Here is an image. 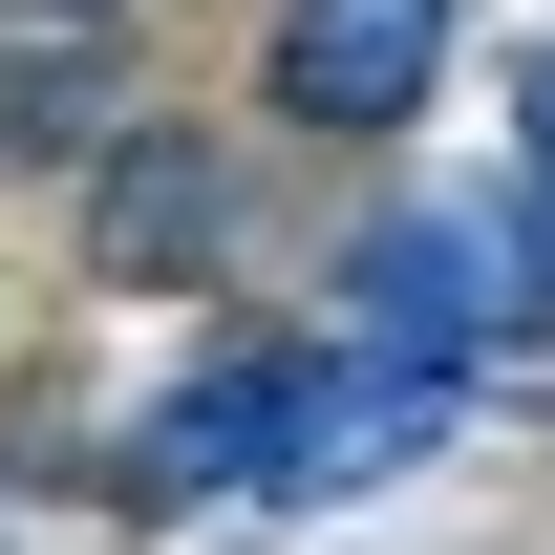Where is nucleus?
Instances as JSON below:
<instances>
[{"label":"nucleus","instance_id":"obj_1","mask_svg":"<svg viewBox=\"0 0 555 555\" xmlns=\"http://www.w3.org/2000/svg\"><path fill=\"white\" fill-rule=\"evenodd\" d=\"M513 321H534V257H513V214L406 193V214H363V235H343V343H363V363H406V385H470Z\"/></svg>","mask_w":555,"mask_h":555},{"label":"nucleus","instance_id":"obj_2","mask_svg":"<svg viewBox=\"0 0 555 555\" xmlns=\"http://www.w3.org/2000/svg\"><path fill=\"white\" fill-rule=\"evenodd\" d=\"M449 22H470V0H278L257 22V107L321 129V150H385L427 86H449Z\"/></svg>","mask_w":555,"mask_h":555},{"label":"nucleus","instance_id":"obj_3","mask_svg":"<svg viewBox=\"0 0 555 555\" xmlns=\"http://www.w3.org/2000/svg\"><path fill=\"white\" fill-rule=\"evenodd\" d=\"M449 427V385H406V363H363V343H299V406H278V491H385Z\"/></svg>","mask_w":555,"mask_h":555},{"label":"nucleus","instance_id":"obj_4","mask_svg":"<svg viewBox=\"0 0 555 555\" xmlns=\"http://www.w3.org/2000/svg\"><path fill=\"white\" fill-rule=\"evenodd\" d=\"M278 406H299V343H235L150 406V491H278Z\"/></svg>","mask_w":555,"mask_h":555},{"label":"nucleus","instance_id":"obj_5","mask_svg":"<svg viewBox=\"0 0 555 555\" xmlns=\"http://www.w3.org/2000/svg\"><path fill=\"white\" fill-rule=\"evenodd\" d=\"M214 235H235V171H214L193 129H129V150H107V193H86V257H107V278H171V257H214Z\"/></svg>","mask_w":555,"mask_h":555},{"label":"nucleus","instance_id":"obj_6","mask_svg":"<svg viewBox=\"0 0 555 555\" xmlns=\"http://www.w3.org/2000/svg\"><path fill=\"white\" fill-rule=\"evenodd\" d=\"M513 257H534V321H555V65H534V171H513Z\"/></svg>","mask_w":555,"mask_h":555}]
</instances>
